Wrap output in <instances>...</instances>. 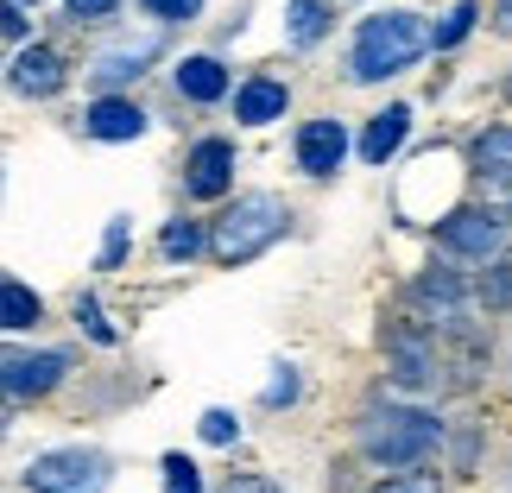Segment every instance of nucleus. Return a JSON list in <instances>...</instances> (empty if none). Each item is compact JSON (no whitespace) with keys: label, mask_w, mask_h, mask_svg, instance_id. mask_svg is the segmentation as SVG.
<instances>
[{"label":"nucleus","mask_w":512,"mask_h":493,"mask_svg":"<svg viewBox=\"0 0 512 493\" xmlns=\"http://www.w3.org/2000/svg\"><path fill=\"white\" fill-rule=\"evenodd\" d=\"M159 57V38H140V45H121V51H108L102 64H95V83L114 89V83H127V76H140V64H152Z\"/></svg>","instance_id":"14"},{"label":"nucleus","mask_w":512,"mask_h":493,"mask_svg":"<svg viewBox=\"0 0 512 493\" xmlns=\"http://www.w3.org/2000/svg\"><path fill=\"white\" fill-rule=\"evenodd\" d=\"M475 165H481V177H494V184H512V127H487L481 133Z\"/></svg>","instance_id":"15"},{"label":"nucleus","mask_w":512,"mask_h":493,"mask_svg":"<svg viewBox=\"0 0 512 493\" xmlns=\"http://www.w3.org/2000/svg\"><path fill=\"white\" fill-rule=\"evenodd\" d=\"M38 291H26V285H0V329H32L38 323Z\"/></svg>","instance_id":"17"},{"label":"nucleus","mask_w":512,"mask_h":493,"mask_svg":"<svg viewBox=\"0 0 512 493\" xmlns=\"http://www.w3.org/2000/svg\"><path fill=\"white\" fill-rule=\"evenodd\" d=\"M64 7H70L76 19H108L114 7H121V0H64Z\"/></svg>","instance_id":"26"},{"label":"nucleus","mask_w":512,"mask_h":493,"mask_svg":"<svg viewBox=\"0 0 512 493\" xmlns=\"http://www.w3.org/2000/svg\"><path fill=\"white\" fill-rule=\"evenodd\" d=\"M165 493H203V481H196V462L165 456Z\"/></svg>","instance_id":"20"},{"label":"nucleus","mask_w":512,"mask_h":493,"mask_svg":"<svg viewBox=\"0 0 512 493\" xmlns=\"http://www.w3.org/2000/svg\"><path fill=\"white\" fill-rule=\"evenodd\" d=\"M146 13H159V19H196V13H203V0H146Z\"/></svg>","instance_id":"23"},{"label":"nucleus","mask_w":512,"mask_h":493,"mask_svg":"<svg viewBox=\"0 0 512 493\" xmlns=\"http://www.w3.org/2000/svg\"><path fill=\"white\" fill-rule=\"evenodd\" d=\"M405 133H411V108H405V102H392V108H380V114H373V121H367L361 159H367V165H386L392 152L405 146Z\"/></svg>","instance_id":"11"},{"label":"nucleus","mask_w":512,"mask_h":493,"mask_svg":"<svg viewBox=\"0 0 512 493\" xmlns=\"http://www.w3.org/2000/svg\"><path fill=\"white\" fill-rule=\"evenodd\" d=\"M443 247L468 253V260H494V253L506 247V222H494L487 209H456L443 222Z\"/></svg>","instance_id":"6"},{"label":"nucleus","mask_w":512,"mask_h":493,"mask_svg":"<svg viewBox=\"0 0 512 493\" xmlns=\"http://www.w3.org/2000/svg\"><path fill=\"white\" fill-rule=\"evenodd\" d=\"M234 184V146L228 140H203L190 152V190L196 196H222Z\"/></svg>","instance_id":"10"},{"label":"nucleus","mask_w":512,"mask_h":493,"mask_svg":"<svg viewBox=\"0 0 512 493\" xmlns=\"http://www.w3.org/2000/svg\"><path fill=\"white\" fill-rule=\"evenodd\" d=\"M475 19H481V7H475V0H462V7H456V13H449L443 26H437V38H430V45H437V51H449V45H462V38L475 32Z\"/></svg>","instance_id":"18"},{"label":"nucleus","mask_w":512,"mask_h":493,"mask_svg":"<svg viewBox=\"0 0 512 493\" xmlns=\"http://www.w3.org/2000/svg\"><path fill=\"white\" fill-rule=\"evenodd\" d=\"M437 437H443V424L424 418V411H367V424H361V449H367L380 468H411V462H424Z\"/></svg>","instance_id":"3"},{"label":"nucleus","mask_w":512,"mask_h":493,"mask_svg":"<svg viewBox=\"0 0 512 493\" xmlns=\"http://www.w3.org/2000/svg\"><path fill=\"white\" fill-rule=\"evenodd\" d=\"M234 114H241L247 127H266L285 114V83H272V76H260V83H247L241 95H234Z\"/></svg>","instance_id":"13"},{"label":"nucleus","mask_w":512,"mask_h":493,"mask_svg":"<svg viewBox=\"0 0 512 493\" xmlns=\"http://www.w3.org/2000/svg\"><path fill=\"white\" fill-rule=\"evenodd\" d=\"M13 89L19 95H57L64 89V57H57L51 45H26L13 57Z\"/></svg>","instance_id":"8"},{"label":"nucleus","mask_w":512,"mask_h":493,"mask_svg":"<svg viewBox=\"0 0 512 493\" xmlns=\"http://www.w3.org/2000/svg\"><path fill=\"white\" fill-rule=\"evenodd\" d=\"M285 203L279 196H241V203H234L222 222H215V234H209V247H215V260L222 266H241V260H253V253H266L272 241H279L285 234Z\"/></svg>","instance_id":"2"},{"label":"nucleus","mask_w":512,"mask_h":493,"mask_svg":"<svg viewBox=\"0 0 512 493\" xmlns=\"http://www.w3.org/2000/svg\"><path fill=\"white\" fill-rule=\"evenodd\" d=\"M373 493H437V481H430V475H399V481H386Z\"/></svg>","instance_id":"25"},{"label":"nucleus","mask_w":512,"mask_h":493,"mask_svg":"<svg viewBox=\"0 0 512 493\" xmlns=\"http://www.w3.org/2000/svg\"><path fill=\"white\" fill-rule=\"evenodd\" d=\"M234 437H241L234 411H203V443H234Z\"/></svg>","instance_id":"22"},{"label":"nucleus","mask_w":512,"mask_h":493,"mask_svg":"<svg viewBox=\"0 0 512 493\" xmlns=\"http://www.w3.org/2000/svg\"><path fill=\"white\" fill-rule=\"evenodd\" d=\"M285 19H291V38H298V45H317L329 32V0H291Z\"/></svg>","instance_id":"16"},{"label":"nucleus","mask_w":512,"mask_h":493,"mask_svg":"<svg viewBox=\"0 0 512 493\" xmlns=\"http://www.w3.org/2000/svg\"><path fill=\"white\" fill-rule=\"evenodd\" d=\"M76 323H83L95 342H114V323L102 317V304H95V298H76Z\"/></svg>","instance_id":"21"},{"label":"nucleus","mask_w":512,"mask_h":493,"mask_svg":"<svg viewBox=\"0 0 512 493\" xmlns=\"http://www.w3.org/2000/svg\"><path fill=\"white\" fill-rule=\"evenodd\" d=\"M121 253H127V222H114V228H108V241H102V266H114Z\"/></svg>","instance_id":"28"},{"label":"nucleus","mask_w":512,"mask_h":493,"mask_svg":"<svg viewBox=\"0 0 512 493\" xmlns=\"http://www.w3.org/2000/svg\"><path fill=\"white\" fill-rule=\"evenodd\" d=\"M494 26H500V32H512V0H500V13H494Z\"/></svg>","instance_id":"30"},{"label":"nucleus","mask_w":512,"mask_h":493,"mask_svg":"<svg viewBox=\"0 0 512 493\" xmlns=\"http://www.w3.org/2000/svg\"><path fill=\"white\" fill-rule=\"evenodd\" d=\"M83 127L95 133V140H114V146H121V140H140V133H146V114L133 108L127 95H102V102L89 108Z\"/></svg>","instance_id":"9"},{"label":"nucleus","mask_w":512,"mask_h":493,"mask_svg":"<svg viewBox=\"0 0 512 493\" xmlns=\"http://www.w3.org/2000/svg\"><path fill=\"white\" fill-rule=\"evenodd\" d=\"M64 373H70V354H57V348H0V392L7 399L51 392Z\"/></svg>","instance_id":"5"},{"label":"nucleus","mask_w":512,"mask_h":493,"mask_svg":"<svg viewBox=\"0 0 512 493\" xmlns=\"http://www.w3.org/2000/svg\"><path fill=\"white\" fill-rule=\"evenodd\" d=\"M222 493H279V487H272V481H260V475H247V481H228Z\"/></svg>","instance_id":"29"},{"label":"nucleus","mask_w":512,"mask_h":493,"mask_svg":"<svg viewBox=\"0 0 512 493\" xmlns=\"http://www.w3.org/2000/svg\"><path fill=\"white\" fill-rule=\"evenodd\" d=\"M342 159H348V127H342V121H310V127L298 133V165H304L310 177H336Z\"/></svg>","instance_id":"7"},{"label":"nucleus","mask_w":512,"mask_h":493,"mask_svg":"<svg viewBox=\"0 0 512 493\" xmlns=\"http://www.w3.org/2000/svg\"><path fill=\"white\" fill-rule=\"evenodd\" d=\"M32 493H102L108 487V456L95 449H51L26 468Z\"/></svg>","instance_id":"4"},{"label":"nucleus","mask_w":512,"mask_h":493,"mask_svg":"<svg viewBox=\"0 0 512 493\" xmlns=\"http://www.w3.org/2000/svg\"><path fill=\"white\" fill-rule=\"evenodd\" d=\"M203 241H209V234L196 228V222H171V228L159 234V247L171 253V260H190V253H203Z\"/></svg>","instance_id":"19"},{"label":"nucleus","mask_w":512,"mask_h":493,"mask_svg":"<svg viewBox=\"0 0 512 493\" xmlns=\"http://www.w3.org/2000/svg\"><path fill=\"white\" fill-rule=\"evenodd\" d=\"M424 51H430V32L418 13H373L361 19V38H354V83H380V76L405 70Z\"/></svg>","instance_id":"1"},{"label":"nucleus","mask_w":512,"mask_h":493,"mask_svg":"<svg viewBox=\"0 0 512 493\" xmlns=\"http://www.w3.org/2000/svg\"><path fill=\"white\" fill-rule=\"evenodd\" d=\"M177 89H184L190 102H222V95H228V70L215 64V57H184V64H177Z\"/></svg>","instance_id":"12"},{"label":"nucleus","mask_w":512,"mask_h":493,"mask_svg":"<svg viewBox=\"0 0 512 493\" xmlns=\"http://www.w3.org/2000/svg\"><path fill=\"white\" fill-rule=\"evenodd\" d=\"M0 32H7V38H26L32 32V19L19 13V0H0Z\"/></svg>","instance_id":"24"},{"label":"nucleus","mask_w":512,"mask_h":493,"mask_svg":"<svg viewBox=\"0 0 512 493\" xmlns=\"http://www.w3.org/2000/svg\"><path fill=\"white\" fill-rule=\"evenodd\" d=\"M285 399H298V380H291V367H279V380L266 386V405H285Z\"/></svg>","instance_id":"27"}]
</instances>
